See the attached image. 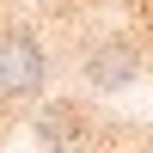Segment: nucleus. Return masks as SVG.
Wrapping results in <instances>:
<instances>
[{
    "label": "nucleus",
    "mask_w": 153,
    "mask_h": 153,
    "mask_svg": "<svg viewBox=\"0 0 153 153\" xmlns=\"http://www.w3.org/2000/svg\"><path fill=\"white\" fill-rule=\"evenodd\" d=\"M43 74H49V55L25 25H6L0 31V104H25V98L43 92Z\"/></svg>",
    "instance_id": "nucleus-1"
},
{
    "label": "nucleus",
    "mask_w": 153,
    "mask_h": 153,
    "mask_svg": "<svg viewBox=\"0 0 153 153\" xmlns=\"http://www.w3.org/2000/svg\"><path fill=\"white\" fill-rule=\"evenodd\" d=\"M86 80H92L98 92L129 86V80H135V49H129V43H98L92 55H86Z\"/></svg>",
    "instance_id": "nucleus-2"
}]
</instances>
